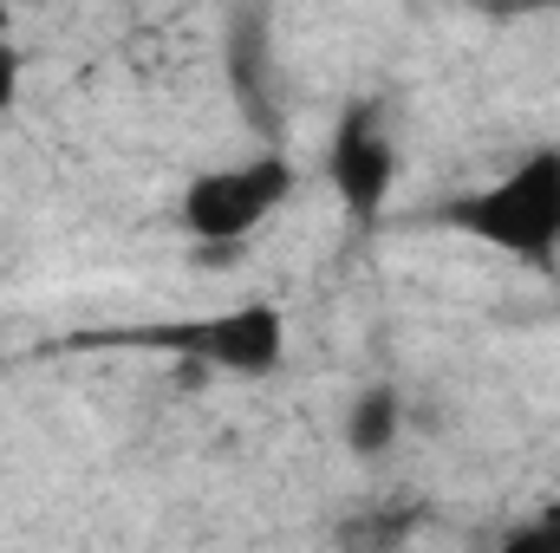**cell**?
Listing matches in <instances>:
<instances>
[{"mask_svg":"<svg viewBox=\"0 0 560 553\" xmlns=\"http://www.w3.org/2000/svg\"><path fill=\"white\" fill-rule=\"evenodd\" d=\"M443 228H456V235H469L522 268L560 261V143L522 150L502 176L456 196L443 209Z\"/></svg>","mask_w":560,"mask_h":553,"instance_id":"6da1fadb","label":"cell"},{"mask_svg":"<svg viewBox=\"0 0 560 553\" xmlns=\"http://www.w3.org/2000/svg\"><path fill=\"white\" fill-rule=\"evenodd\" d=\"M300 189V163L287 150H255L242 163H209L176 189V228L202 255H235L255 242Z\"/></svg>","mask_w":560,"mask_h":553,"instance_id":"7a4b0ae2","label":"cell"},{"mask_svg":"<svg viewBox=\"0 0 560 553\" xmlns=\"http://www.w3.org/2000/svg\"><path fill=\"white\" fill-rule=\"evenodd\" d=\"M125 345L176 352V358L222 372V378H275L287 365V313L275 299H242V306H215L196 319L138 326V332H125Z\"/></svg>","mask_w":560,"mask_h":553,"instance_id":"3957f363","label":"cell"},{"mask_svg":"<svg viewBox=\"0 0 560 553\" xmlns=\"http://www.w3.org/2000/svg\"><path fill=\"white\" fill-rule=\"evenodd\" d=\"M319 176L339 196L352 228H378L385 222V209L398 202V183H405V143H398L392 111L378 98H352L332 118V138L319 150Z\"/></svg>","mask_w":560,"mask_h":553,"instance_id":"277c9868","label":"cell"},{"mask_svg":"<svg viewBox=\"0 0 560 553\" xmlns=\"http://www.w3.org/2000/svg\"><path fill=\"white\" fill-rule=\"evenodd\" d=\"M222 72H229V92H235L248 131L261 138V150H287V85H280L268 13H235L229 20V33H222Z\"/></svg>","mask_w":560,"mask_h":553,"instance_id":"5b68a950","label":"cell"},{"mask_svg":"<svg viewBox=\"0 0 560 553\" xmlns=\"http://www.w3.org/2000/svg\"><path fill=\"white\" fill-rule=\"evenodd\" d=\"M405 423H411V404H405V391H398L392 378H378V385H365V391L346 404V423H339V436H346V449H352L359 462H385V456L405 443Z\"/></svg>","mask_w":560,"mask_h":553,"instance_id":"8992f818","label":"cell"},{"mask_svg":"<svg viewBox=\"0 0 560 553\" xmlns=\"http://www.w3.org/2000/svg\"><path fill=\"white\" fill-rule=\"evenodd\" d=\"M418 534V515L411 508H365V515H346L332 548L339 553H405Z\"/></svg>","mask_w":560,"mask_h":553,"instance_id":"52a82bcc","label":"cell"},{"mask_svg":"<svg viewBox=\"0 0 560 553\" xmlns=\"http://www.w3.org/2000/svg\"><path fill=\"white\" fill-rule=\"evenodd\" d=\"M495 553H560V508L515 521V528L502 534V548H495Z\"/></svg>","mask_w":560,"mask_h":553,"instance_id":"ba28073f","label":"cell"},{"mask_svg":"<svg viewBox=\"0 0 560 553\" xmlns=\"http://www.w3.org/2000/svg\"><path fill=\"white\" fill-rule=\"evenodd\" d=\"M20 85H26V52L13 39H0V118L20 105Z\"/></svg>","mask_w":560,"mask_h":553,"instance_id":"9c48e42d","label":"cell"}]
</instances>
